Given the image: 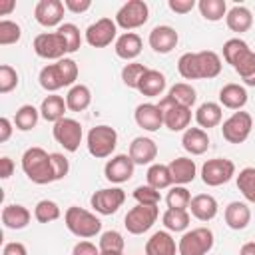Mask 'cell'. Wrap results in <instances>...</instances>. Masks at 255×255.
Masks as SVG:
<instances>
[{"instance_id": "obj_34", "label": "cell", "mask_w": 255, "mask_h": 255, "mask_svg": "<svg viewBox=\"0 0 255 255\" xmlns=\"http://www.w3.org/2000/svg\"><path fill=\"white\" fill-rule=\"evenodd\" d=\"M249 52H251L249 44H247L245 40H241V38H229V40L223 44V60H225L231 68H235Z\"/></svg>"}, {"instance_id": "obj_2", "label": "cell", "mask_w": 255, "mask_h": 255, "mask_svg": "<svg viewBox=\"0 0 255 255\" xmlns=\"http://www.w3.org/2000/svg\"><path fill=\"white\" fill-rule=\"evenodd\" d=\"M22 171L32 183L46 185L56 181L54 167H52V153L42 147H28L22 155Z\"/></svg>"}, {"instance_id": "obj_13", "label": "cell", "mask_w": 255, "mask_h": 255, "mask_svg": "<svg viewBox=\"0 0 255 255\" xmlns=\"http://www.w3.org/2000/svg\"><path fill=\"white\" fill-rule=\"evenodd\" d=\"M126 201V191L122 187H104L92 193L90 205L100 215H112L116 213Z\"/></svg>"}, {"instance_id": "obj_3", "label": "cell", "mask_w": 255, "mask_h": 255, "mask_svg": "<svg viewBox=\"0 0 255 255\" xmlns=\"http://www.w3.org/2000/svg\"><path fill=\"white\" fill-rule=\"evenodd\" d=\"M64 223L68 227V231L80 239H90V237H96L100 231H102V221L100 217H96V213L84 209V207H78V205H72L66 209L64 213Z\"/></svg>"}, {"instance_id": "obj_49", "label": "cell", "mask_w": 255, "mask_h": 255, "mask_svg": "<svg viewBox=\"0 0 255 255\" xmlns=\"http://www.w3.org/2000/svg\"><path fill=\"white\" fill-rule=\"evenodd\" d=\"M16 86H18V72L12 66L2 64L0 66V94H10Z\"/></svg>"}, {"instance_id": "obj_50", "label": "cell", "mask_w": 255, "mask_h": 255, "mask_svg": "<svg viewBox=\"0 0 255 255\" xmlns=\"http://www.w3.org/2000/svg\"><path fill=\"white\" fill-rule=\"evenodd\" d=\"M52 167H54V179L60 181V179H64V177L68 175V171H70V161H68V157H66L64 153L54 151V153H52Z\"/></svg>"}, {"instance_id": "obj_57", "label": "cell", "mask_w": 255, "mask_h": 255, "mask_svg": "<svg viewBox=\"0 0 255 255\" xmlns=\"http://www.w3.org/2000/svg\"><path fill=\"white\" fill-rule=\"evenodd\" d=\"M14 8H16L14 0H0V16H8Z\"/></svg>"}, {"instance_id": "obj_29", "label": "cell", "mask_w": 255, "mask_h": 255, "mask_svg": "<svg viewBox=\"0 0 255 255\" xmlns=\"http://www.w3.org/2000/svg\"><path fill=\"white\" fill-rule=\"evenodd\" d=\"M165 86H167L165 76H163L159 70H151V68H147V72H145L143 78L139 80L137 92L143 94V96H147V98H157V96L163 94Z\"/></svg>"}, {"instance_id": "obj_7", "label": "cell", "mask_w": 255, "mask_h": 255, "mask_svg": "<svg viewBox=\"0 0 255 255\" xmlns=\"http://www.w3.org/2000/svg\"><path fill=\"white\" fill-rule=\"evenodd\" d=\"M253 129V118L249 112H233L223 124H221V133H223V139L229 141V143H243L249 133Z\"/></svg>"}, {"instance_id": "obj_18", "label": "cell", "mask_w": 255, "mask_h": 255, "mask_svg": "<svg viewBox=\"0 0 255 255\" xmlns=\"http://www.w3.org/2000/svg\"><path fill=\"white\" fill-rule=\"evenodd\" d=\"M133 120L145 131H157L163 126V114H161L159 106L151 104V102L139 104L135 108V112H133Z\"/></svg>"}, {"instance_id": "obj_40", "label": "cell", "mask_w": 255, "mask_h": 255, "mask_svg": "<svg viewBox=\"0 0 255 255\" xmlns=\"http://www.w3.org/2000/svg\"><path fill=\"white\" fill-rule=\"evenodd\" d=\"M56 32H58V34L62 36V40L66 42L68 54H74V52L80 50V46H82V34H80V28H78L76 24H72V22H64L62 26H58Z\"/></svg>"}, {"instance_id": "obj_42", "label": "cell", "mask_w": 255, "mask_h": 255, "mask_svg": "<svg viewBox=\"0 0 255 255\" xmlns=\"http://www.w3.org/2000/svg\"><path fill=\"white\" fill-rule=\"evenodd\" d=\"M165 203L169 209H189L191 193L187 191L185 185H173L165 195Z\"/></svg>"}, {"instance_id": "obj_12", "label": "cell", "mask_w": 255, "mask_h": 255, "mask_svg": "<svg viewBox=\"0 0 255 255\" xmlns=\"http://www.w3.org/2000/svg\"><path fill=\"white\" fill-rule=\"evenodd\" d=\"M36 56L44 58V60H62L66 58L68 54V48H66V42L62 40V36L58 32H42L34 38V44H32Z\"/></svg>"}, {"instance_id": "obj_56", "label": "cell", "mask_w": 255, "mask_h": 255, "mask_svg": "<svg viewBox=\"0 0 255 255\" xmlns=\"http://www.w3.org/2000/svg\"><path fill=\"white\" fill-rule=\"evenodd\" d=\"M12 173H14V161L8 155L0 157V177L2 179H8Z\"/></svg>"}, {"instance_id": "obj_52", "label": "cell", "mask_w": 255, "mask_h": 255, "mask_svg": "<svg viewBox=\"0 0 255 255\" xmlns=\"http://www.w3.org/2000/svg\"><path fill=\"white\" fill-rule=\"evenodd\" d=\"M72 255H100V247L94 245L92 241H78L72 249Z\"/></svg>"}, {"instance_id": "obj_14", "label": "cell", "mask_w": 255, "mask_h": 255, "mask_svg": "<svg viewBox=\"0 0 255 255\" xmlns=\"http://www.w3.org/2000/svg\"><path fill=\"white\" fill-rule=\"evenodd\" d=\"M116 34H118L116 20H112V18H100V20H96L94 24H90L86 28L84 38H86V42L92 48H106L114 40H118Z\"/></svg>"}, {"instance_id": "obj_21", "label": "cell", "mask_w": 255, "mask_h": 255, "mask_svg": "<svg viewBox=\"0 0 255 255\" xmlns=\"http://www.w3.org/2000/svg\"><path fill=\"white\" fill-rule=\"evenodd\" d=\"M167 167L171 173V181L175 185H187L197 175V165L191 157H175L167 163Z\"/></svg>"}, {"instance_id": "obj_38", "label": "cell", "mask_w": 255, "mask_h": 255, "mask_svg": "<svg viewBox=\"0 0 255 255\" xmlns=\"http://www.w3.org/2000/svg\"><path fill=\"white\" fill-rule=\"evenodd\" d=\"M161 221H163V225H165L167 231L179 233V231H185V229L189 227L191 217H189L187 209H169V207H167L165 213L161 215Z\"/></svg>"}, {"instance_id": "obj_39", "label": "cell", "mask_w": 255, "mask_h": 255, "mask_svg": "<svg viewBox=\"0 0 255 255\" xmlns=\"http://www.w3.org/2000/svg\"><path fill=\"white\" fill-rule=\"evenodd\" d=\"M197 8L207 22H219V20H223V16H227L225 0H199Z\"/></svg>"}, {"instance_id": "obj_47", "label": "cell", "mask_w": 255, "mask_h": 255, "mask_svg": "<svg viewBox=\"0 0 255 255\" xmlns=\"http://www.w3.org/2000/svg\"><path fill=\"white\" fill-rule=\"evenodd\" d=\"M245 86H255V52L251 50L235 68H233Z\"/></svg>"}, {"instance_id": "obj_33", "label": "cell", "mask_w": 255, "mask_h": 255, "mask_svg": "<svg viewBox=\"0 0 255 255\" xmlns=\"http://www.w3.org/2000/svg\"><path fill=\"white\" fill-rule=\"evenodd\" d=\"M66 104H68V110L72 112H84L88 110V106L92 104V92L86 84H76L68 90L66 94Z\"/></svg>"}, {"instance_id": "obj_46", "label": "cell", "mask_w": 255, "mask_h": 255, "mask_svg": "<svg viewBox=\"0 0 255 255\" xmlns=\"http://www.w3.org/2000/svg\"><path fill=\"white\" fill-rule=\"evenodd\" d=\"M22 36V28L20 24H16L14 20H0V46H10L20 42Z\"/></svg>"}, {"instance_id": "obj_58", "label": "cell", "mask_w": 255, "mask_h": 255, "mask_svg": "<svg viewBox=\"0 0 255 255\" xmlns=\"http://www.w3.org/2000/svg\"><path fill=\"white\" fill-rule=\"evenodd\" d=\"M239 255H255V241H247L241 245Z\"/></svg>"}, {"instance_id": "obj_25", "label": "cell", "mask_w": 255, "mask_h": 255, "mask_svg": "<svg viewBox=\"0 0 255 255\" xmlns=\"http://www.w3.org/2000/svg\"><path fill=\"white\" fill-rule=\"evenodd\" d=\"M219 104L227 110H243V106L247 104V90L245 86H239V84H225L221 90H219Z\"/></svg>"}, {"instance_id": "obj_23", "label": "cell", "mask_w": 255, "mask_h": 255, "mask_svg": "<svg viewBox=\"0 0 255 255\" xmlns=\"http://www.w3.org/2000/svg\"><path fill=\"white\" fill-rule=\"evenodd\" d=\"M223 219H225V223H227L229 229L241 231V229H245V227L249 225V221H251V209H249L247 203H243V201H231V203L225 207V211H223Z\"/></svg>"}, {"instance_id": "obj_16", "label": "cell", "mask_w": 255, "mask_h": 255, "mask_svg": "<svg viewBox=\"0 0 255 255\" xmlns=\"http://www.w3.org/2000/svg\"><path fill=\"white\" fill-rule=\"evenodd\" d=\"M64 10H66V6L62 0H40L34 8V18L44 28L62 26Z\"/></svg>"}, {"instance_id": "obj_51", "label": "cell", "mask_w": 255, "mask_h": 255, "mask_svg": "<svg viewBox=\"0 0 255 255\" xmlns=\"http://www.w3.org/2000/svg\"><path fill=\"white\" fill-rule=\"evenodd\" d=\"M167 6L175 14H189L197 6V2L195 0H167Z\"/></svg>"}, {"instance_id": "obj_10", "label": "cell", "mask_w": 255, "mask_h": 255, "mask_svg": "<svg viewBox=\"0 0 255 255\" xmlns=\"http://www.w3.org/2000/svg\"><path fill=\"white\" fill-rule=\"evenodd\" d=\"M52 135L54 139L70 153H74L80 143H82V137H84V129H82V124L74 118H62L60 122L54 124L52 128Z\"/></svg>"}, {"instance_id": "obj_5", "label": "cell", "mask_w": 255, "mask_h": 255, "mask_svg": "<svg viewBox=\"0 0 255 255\" xmlns=\"http://www.w3.org/2000/svg\"><path fill=\"white\" fill-rule=\"evenodd\" d=\"M213 231L207 227H195L181 235L177 243L179 255H207L213 249Z\"/></svg>"}, {"instance_id": "obj_32", "label": "cell", "mask_w": 255, "mask_h": 255, "mask_svg": "<svg viewBox=\"0 0 255 255\" xmlns=\"http://www.w3.org/2000/svg\"><path fill=\"white\" fill-rule=\"evenodd\" d=\"M225 22H227V28L231 32H247L251 26H253V14L247 6H233L227 10V16H225Z\"/></svg>"}, {"instance_id": "obj_15", "label": "cell", "mask_w": 255, "mask_h": 255, "mask_svg": "<svg viewBox=\"0 0 255 255\" xmlns=\"http://www.w3.org/2000/svg\"><path fill=\"white\" fill-rule=\"evenodd\" d=\"M133 169H135L133 159L128 153H118V155H112V159L106 161L104 175H106L108 181L120 185V183H126L128 179H131Z\"/></svg>"}, {"instance_id": "obj_11", "label": "cell", "mask_w": 255, "mask_h": 255, "mask_svg": "<svg viewBox=\"0 0 255 255\" xmlns=\"http://www.w3.org/2000/svg\"><path fill=\"white\" fill-rule=\"evenodd\" d=\"M159 110L163 114V126L171 131H185L191 124V108L179 106L175 102H171L167 96H163L159 100Z\"/></svg>"}, {"instance_id": "obj_45", "label": "cell", "mask_w": 255, "mask_h": 255, "mask_svg": "<svg viewBox=\"0 0 255 255\" xmlns=\"http://www.w3.org/2000/svg\"><path fill=\"white\" fill-rule=\"evenodd\" d=\"M98 247L100 251H124L126 247V239L120 231L116 229H108L100 235V241H98Z\"/></svg>"}, {"instance_id": "obj_36", "label": "cell", "mask_w": 255, "mask_h": 255, "mask_svg": "<svg viewBox=\"0 0 255 255\" xmlns=\"http://www.w3.org/2000/svg\"><path fill=\"white\" fill-rule=\"evenodd\" d=\"M145 179H147V185H151L153 189L161 191L165 187H169L173 181H171V173H169V167L165 163H151L147 167V173H145Z\"/></svg>"}, {"instance_id": "obj_54", "label": "cell", "mask_w": 255, "mask_h": 255, "mask_svg": "<svg viewBox=\"0 0 255 255\" xmlns=\"http://www.w3.org/2000/svg\"><path fill=\"white\" fill-rule=\"evenodd\" d=\"M2 255H28V251H26V245H24V243H20V241H10V243L4 245Z\"/></svg>"}, {"instance_id": "obj_43", "label": "cell", "mask_w": 255, "mask_h": 255, "mask_svg": "<svg viewBox=\"0 0 255 255\" xmlns=\"http://www.w3.org/2000/svg\"><path fill=\"white\" fill-rule=\"evenodd\" d=\"M145 72H147V68L143 64H139V62H128L122 68V82H124V86L131 88V90H137L139 80L143 78Z\"/></svg>"}, {"instance_id": "obj_27", "label": "cell", "mask_w": 255, "mask_h": 255, "mask_svg": "<svg viewBox=\"0 0 255 255\" xmlns=\"http://www.w3.org/2000/svg\"><path fill=\"white\" fill-rule=\"evenodd\" d=\"M177 245L169 231H155L145 241V255H175Z\"/></svg>"}, {"instance_id": "obj_31", "label": "cell", "mask_w": 255, "mask_h": 255, "mask_svg": "<svg viewBox=\"0 0 255 255\" xmlns=\"http://www.w3.org/2000/svg\"><path fill=\"white\" fill-rule=\"evenodd\" d=\"M38 82H40V86H42L46 92H50V94L58 92L60 88H66V78H64V74H62V68H60L58 62L44 66V68L40 70V74H38Z\"/></svg>"}, {"instance_id": "obj_41", "label": "cell", "mask_w": 255, "mask_h": 255, "mask_svg": "<svg viewBox=\"0 0 255 255\" xmlns=\"http://www.w3.org/2000/svg\"><path fill=\"white\" fill-rule=\"evenodd\" d=\"M237 189L247 201L255 203V167H243L237 173Z\"/></svg>"}, {"instance_id": "obj_17", "label": "cell", "mask_w": 255, "mask_h": 255, "mask_svg": "<svg viewBox=\"0 0 255 255\" xmlns=\"http://www.w3.org/2000/svg\"><path fill=\"white\" fill-rule=\"evenodd\" d=\"M149 48L157 54H169L177 42H179V34L175 32V28L167 26V24H161V26H155L151 32H149Z\"/></svg>"}, {"instance_id": "obj_44", "label": "cell", "mask_w": 255, "mask_h": 255, "mask_svg": "<svg viewBox=\"0 0 255 255\" xmlns=\"http://www.w3.org/2000/svg\"><path fill=\"white\" fill-rule=\"evenodd\" d=\"M34 217L40 223H52L60 217V205L52 199H42L34 207Z\"/></svg>"}, {"instance_id": "obj_30", "label": "cell", "mask_w": 255, "mask_h": 255, "mask_svg": "<svg viewBox=\"0 0 255 255\" xmlns=\"http://www.w3.org/2000/svg\"><path fill=\"white\" fill-rule=\"evenodd\" d=\"M66 110H68V104H66V100H64L62 96H58V94L46 96V98L42 100V104H40V116H42L46 122H52V124H56V122H60L62 118H66V116H64Z\"/></svg>"}, {"instance_id": "obj_4", "label": "cell", "mask_w": 255, "mask_h": 255, "mask_svg": "<svg viewBox=\"0 0 255 255\" xmlns=\"http://www.w3.org/2000/svg\"><path fill=\"white\" fill-rule=\"evenodd\" d=\"M86 145L90 155H94L96 159H106L114 153L118 145V131L106 124L94 126L86 135Z\"/></svg>"}, {"instance_id": "obj_9", "label": "cell", "mask_w": 255, "mask_h": 255, "mask_svg": "<svg viewBox=\"0 0 255 255\" xmlns=\"http://www.w3.org/2000/svg\"><path fill=\"white\" fill-rule=\"evenodd\" d=\"M157 217H159L157 205H139V203H137L135 207H131V209L126 213L124 225H126L128 233H131V235H141V233H145V231L151 229V225L157 221Z\"/></svg>"}, {"instance_id": "obj_35", "label": "cell", "mask_w": 255, "mask_h": 255, "mask_svg": "<svg viewBox=\"0 0 255 255\" xmlns=\"http://www.w3.org/2000/svg\"><path fill=\"white\" fill-rule=\"evenodd\" d=\"M38 120H40V110H36L32 104H24L14 114V128L20 131H30L32 128H36Z\"/></svg>"}, {"instance_id": "obj_59", "label": "cell", "mask_w": 255, "mask_h": 255, "mask_svg": "<svg viewBox=\"0 0 255 255\" xmlns=\"http://www.w3.org/2000/svg\"><path fill=\"white\" fill-rule=\"evenodd\" d=\"M100 255H124V251H100Z\"/></svg>"}, {"instance_id": "obj_28", "label": "cell", "mask_w": 255, "mask_h": 255, "mask_svg": "<svg viewBox=\"0 0 255 255\" xmlns=\"http://www.w3.org/2000/svg\"><path fill=\"white\" fill-rule=\"evenodd\" d=\"M223 120V108L217 102H203L197 110H195V122L201 129H209L219 126Z\"/></svg>"}, {"instance_id": "obj_53", "label": "cell", "mask_w": 255, "mask_h": 255, "mask_svg": "<svg viewBox=\"0 0 255 255\" xmlns=\"http://www.w3.org/2000/svg\"><path fill=\"white\" fill-rule=\"evenodd\" d=\"M64 6H66V10H70L74 14H84L92 8V2L90 0H64Z\"/></svg>"}, {"instance_id": "obj_37", "label": "cell", "mask_w": 255, "mask_h": 255, "mask_svg": "<svg viewBox=\"0 0 255 255\" xmlns=\"http://www.w3.org/2000/svg\"><path fill=\"white\" fill-rule=\"evenodd\" d=\"M167 98H169L171 102L179 104V106L191 108V106L195 104V100H197V94H195V90H193L191 84H187V82H177V84H173V86L169 88Z\"/></svg>"}, {"instance_id": "obj_22", "label": "cell", "mask_w": 255, "mask_h": 255, "mask_svg": "<svg viewBox=\"0 0 255 255\" xmlns=\"http://www.w3.org/2000/svg\"><path fill=\"white\" fill-rule=\"evenodd\" d=\"M189 211L199 221H211L217 215L219 205H217V199L213 195H209V193H197V195L191 197Z\"/></svg>"}, {"instance_id": "obj_55", "label": "cell", "mask_w": 255, "mask_h": 255, "mask_svg": "<svg viewBox=\"0 0 255 255\" xmlns=\"http://www.w3.org/2000/svg\"><path fill=\"white\" fill-rule=\"evenodd\" d=\"M12 122L6 118V116H2L0 118V143H6L8 139H10V135H12Z\"/></svg>"}, {"instance_id": "obj_48", "label": "cell", "mask_w": 255, "mask_h": 255, "mask_svg": "<svg viewBox=\"0 0 255 255\" xmlns=\"http://www.w3.org/2000/svg\"><path fill=\"white\" fill-rule=\"evenodd\" d=\"M133 199L139 203V205H159L161 201V193L157 189H153L151 185H137L133 189Z\"/></svg>"}, {"instance_id": "obj_1", "label": "cell", "mask_w": 255, "mask_h": 255, "mask_svg": "<svg viewBox=\"0 0 255 255\" xmlns=\"http://www.w3.org/2000/svg\"><path fill=\"white\" fill-rule=\"evenodd\" d=\"M221 58L213 50L185 52L177 60V72L183 80H211L221 74Z\"/></svg>"}, {"instance_id": "obj_8", "label": "cell", "mask_w": 255, "mask_h": 255, "mask_svg": "<svg viewBox=\"0 0 255 255\" xmlns=\"http://www.w3.org/2000/svg\"><path fill=\"white\" fill-rule=\"evenodd\" d=\"M235 175V163L227 157H213L201 165V181L207 187H219Z\"/></svg>"}, {"instance_id": "obj_20", "label": "cell", "mask_w": 255, "mask_h": 255, "mask_svg": "<svg viewBox=\"0 0 255 255\" xmlns=\"http://www.w3.org/2000/svg\"><path fill=\"white\" fill-rule=\"evenodd\" d=\"M141 48H143V42H141L139 34H135V32H124L122 36H118V40L114 44L116 56L126 62H131L133 58H137L141 54Z\"/></svg>"}, {"instance_id": "obj_24", "label": "cell", "mask_w": 255, "mask_h": 255, "mask_svg": "<svg viewBox=\"0 0 255 255\" xmlns=\"http://www.w3.org/2000/svg\"><path fill=\"white\" fill-rule=\"evenodd\" d=\"M181 145L191 155H203L209 149V135L201 128H187L181 135Z\"/></svg>"}, {"instance_id": "obj_19", "label": "cell", "mask_w": 255, "mask_h": 255, "mask_svg": "<svg viewBox=\"0 0 255 255\" xmlns=\"http://www.w3.org/2000/svg\"><path fill=\"white\" fill-rule=\"evenodd\" d=\"M128 155L133 159L135 165H147L157 157V145H155V141L151 137L139 135V137L131 139Z\"/></svg>"}, {"instance_id": "obj_26", "label": "cell", "mask_w": 255, "mask_h": 255, "mask_svg": "<svg viewBox=\"0 0 255 255\" xmlns=\"http://www.w3.org/2000/svg\"><path fill=\"white\" fill-rule=\"evenodd\" d=\"M30 219H32L30 209L20 203H10V205H4V209H2V223L8 229H16V231L24 229V227H28Z\"/></svg>"}, {"instance_id": "obj_6", "label": "cell", "mask_w": 255, "mask_h": 255, "mask_svg": "<svg viewBox=\"0 0 255 255\" xmlns=\"http://www.w3.org/2000/svg\"><path fill=\"white\" fill-rule=\"evenodd\" d=\"M149 18V6L143 0H128L118 12H116V24L118 28H124L126 32H131L139 26H143Z\"/></svg>"}]
</instances>
